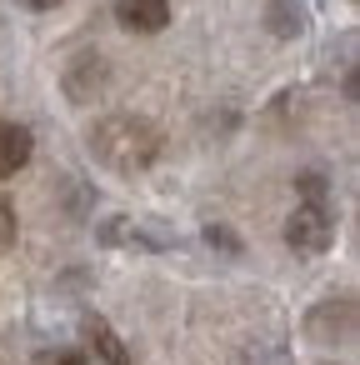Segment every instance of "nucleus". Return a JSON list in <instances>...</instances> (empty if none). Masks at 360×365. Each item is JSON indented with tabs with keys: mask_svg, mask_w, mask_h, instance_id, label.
Segmentation results:
<instances>
[{
	"mask_svg": "<svg viewBox=\"0 0 360 365\" xmlns=\"http://www.w3.org/2000/svg\"><path fill=\"white\" fill-rule=\"evenodd\" d=\"M91 155L115 170V175H140L160 160V125L145 120V115H130V110H115V115H101L91 125Z\"/></svg>",
	"mask_w": 360,
	"mask_h": 365,
	"instance_id": "obj_1",
	"label": "nucleus"
},
{
	"mask_svg": "<svg viewBox=\"0 0 360 365\" xmlns=\"http://www.w3.org/2000/svg\"><path fill=\"white\" fill-rule=\"evenodd\" d=\"M285 245L295 255H325L335 245V210L330 200H300L285 220Z\"/></svg>",
	"mask_w": 360,
	"mask_h": 365,
	"instance_id": "obj_2",
	"label": "nucleus"
},
{
	"mask_svg": "<svg viewBox=\"0 0 360 365\" xmlns=\"http://www.w3.org/2000/svg\"><path fill=\"white\" fill-rule=\"evenodd\" d=\"M96 240L110 245V250H140V255H160L175 245V235L155 220H140V215H106L96 225Z\"/></svg>",
	"mask_w": 360,
	"mask_h": 365,
	"instance_id": "obj_3",
	"label": "nucleus"
},
{
	"mask_svg": "<svg viewBox=\"0 0 360 365\" xmlns=\"http://www.w3.org/2000/svg\"><path fill=\"white\" fill-rule=\"evenodd\" d=\"M305 330H310V340H320V345H330V340H350V335H355V300L340 295V300L315 305V310L305 315Z\"/></svg>",
	"mask_w": 360,
	"mask_h": 365,
	"instance_id": "obj_4",
	"label": "nucleus"
},
{
	"mask_svg": "<svg viewBox=\"0 0 360 365\" xmlns=\"http://www.w3.org/2000/svg\"><path fill=\"white\" fill-rule=\"evenodd\" d=\"M81 340H86V365H130V350L120 345V335L101 315L81 320Z\"/></svg>",
	"mask_w": 360,
	"mask_h": 365,
	"instance_id": "obj_5",
	"label": "nucleus"
},
{
	"mask_svg": "<svg viewBox=\"0 0 360 365\" xmlns=\"http://www.w3.org/2000/svg\"><path fill=\"white\" fill-rule=\"evenodd\" d=\"M115 21L130 31V36H160L170 26V0H120L115 6Z\"/></svg>",
	"mask_w": 360,
	"mask_h": 365,
	"instance_id": "obj_6",
	"label": "nucleus"
},
{
	"mask_svg": "<svg viewBox=\"0 0 360 365\" xmlns=\"http://www.w3.org/2000/svg\"><path fill=\"white\" fill-rule=\"evenodd\" d=\"M106 61L96 56V51H86V56H76L71 61V71H66V96L76 101V106H86V101H96L101 91H106Z\"/></svg>",
	"mask_w": 360,
	"mask_h": 365,
	"instance_id": "obj_7",
	"label": "nucleus"
},
{
	"mask_svg": "<svg viewBox=\"0 0 360 365\" xmlns=\"http://www.w3.org/2000/svg\"><path fill=\"white\" fill-rule=\"evenodd\" d=\"M31 150H36V135H31V125H0V180H11V175H21L26 165H31Z\"/></svg>",
	"mask_w": 360,
	"mask_h": 365,
	"instance_id": "obj_8",
	"label": "nucleus"
},
{
	"mask_svg": "<svg viewBox=\"0 0 360 365\" xmlns=\"http://www.w3.org/2000/svg\"><path fill=\"white\" fill-rule=\"evenodd\" d=\"M265 26H270L275 41H295V36H305V26H310L305 0H270V6H265Z\"/></svg>",
	"mask_w": 360,
	"mask_h": 365,
	"instance_id": "obj_9",
	"label": "nucleus"
},
{
	"mask_svg": "<svg viewBox=\"0 0 360 365\" xmlns=\"http://www.w3.org/2000/svg\"><path fill=\"white\" fill-rule=\"evenodd\" d=\"M16 235H21V225H16V205L0 195V255H11V250H16Z\"/></svg>",
	"mask_w": 360,
	"mask_h": 365,
	"instance_id": "obj_10",
	"label": "nucleus"
},
{
	"mask_svg": "<svg viewBox=\"0 0 360 365\" xmlns=\"http://www.w3.org/2000/svg\"><path fill=\"white\" fill-rule=\"evenodd\" d=\"M205 240H210L215 250H225V255H240V240H235L225 225H205Z\"/></svg>",
	"mask_w": 360,
	"mask_h": 365,
	"instance_id": "obj_11",
	"label": "nucleus"
},
{
	"mask_svg": "<svg viewBox=\"0 0 360 365\" xmlns=\"http://www.w3.org/2000/svg\"><path fill=\"white\" fill-rule=\"evenodd\" d=\"M36 365H86V355H76V350H61V355H41Z\"/></svg>",
	"mask_w": 360,
	"mask_h": 365,
	"instance_id": "obj_12",
	"label": "nucleus"
},
{
	"mask_svg": "<svg viewBox=\"0 0 360 365\" xmlns=\"http://www.w3.org/2000/svg\"><path fill=\"white\" fill-rule=\"evenodd\" d=\"M31 11H56V6H66V0H26Z\"/></svg>",
	"mask_w": 360,
	"mask_h": 365,
	"instance_id": "obj_13",
	"label": "nucleus"
},
{
	"mask_svg": "<svg viewBox=\"0 0 360 365\" xmlns=\"http://www.w3.org/2000/svg\"><path fill=\"white\" fill-rule=\"evenodd\" d=\"M325 365H330V360H325Z\"/></svg>",
	"mask_w": 360,
	"mask_h": 365,
	"instance_id": "obj_14",
	"label": "nucleus"
}]
</instances>
